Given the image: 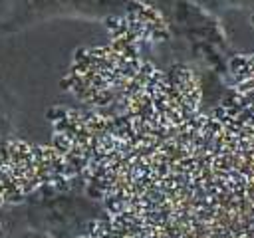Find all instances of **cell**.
I'll use <instances>...</instances> for the list:
<instances>
[{
	"label": "cell",
	"instance_id": "5b68a950",
	"mask_svg": "<svg viewBox=\"0 0 254 238\" xmlns=\"http://www.w3.org/2000/svg\"><path fill=\"white\" fill-rule=\"evenodd\" d=\"M4 238H50V236L30 228H10V230H4Z\"/></svg>",
	"mask_w": 254,
	"mask_h": 238
},
{
	"label": "cell",
	"instance_id": "7a4b0ae2",
	"mask_svg": "<svg viewBox=\"0 0 254 238\" xmlns=\"http://www.w3.org/2000/svg\"><path fill=\"white\" fill-rule=\"evenodd\" d=\"M157 10L163 20L165 36L159 46L185 63H200L208 69L226 65L228 42L216 12L192 0H143Z\"/></svg>",
	"mask_w": 254,
	"mask_h": 238
},
{
	"label": "cell",
	"instance_id": "8992f818",
	"mask_svg": "<svg viewBox=\"0 0 254 238\" xmlns=\"http://www.w3.org/2000/svg\"><path fill=\"white\" fill-rule=\"evenodd\" d=\"M192 2H196V4H200V6H204V8H208V10H212V12H216V14H220L216 0H192Z\"/></svg>",
	"mask_w": 254,
	"mask_h": 238
},
{
	"label": "cell",
	"instance_id": "6da1fadb",
	"mask_svg": "<svg viewBox=\"0 0 254 238\" xmlns=\"http://www.w3.org/2000/svg\"><path fill=\"white\" fill-rule=\"evenodd\" d=\"M101 212V202L79 186H46L4 208L0 226L2 230L30 228L50 238H83Z\"/></svg>",
	"mask_w": 254,
	"mask_h": 238
},
{
	"label": "cell",
	"instance_id": "3957f363",
	"mask_svg": "<svg viewBox=\"0 0 254 238\" xmlns=\"http://www.w3.org/2000/svg\"><path fill=\"white\" fill-rule=\"evenodd\" d=\"M137 2L139 0H8L0 14V36L20 34L60 18L115 22L133 12Z\"/></svg>",
	"mask_w": 254,
	"mask_h": 238
},
{
	"label": "cell",
	"instance_id": "277c9868",
	"mask_svg": "<svg viewBox=\"0 0 254 238\" xmlns=\"http://www.w3.org/2000/svg\"><path fill=\"white\" fill-rule=\"evenodd\" d=\"M218 10H242L254 14V0H216Z\"/></svg>",
	"mask_w": 254,
	"mask_h": 238
},
{
	"label": "cell",
	"instance_id": "52a82bcc",
	"mask_svg": "<svg viewBox=\"0 0 254 238\" xmlns=\"http://www.w3.org/2000/svg\"><path fill=\"white\" fill-rule=\"evenodd\" d=\"M6 2H8V0H0V14H2V10H4V6H6Z\"/></svg>",
	"mask_w": 254,
	"mask_h": 238
}]
</instances>
